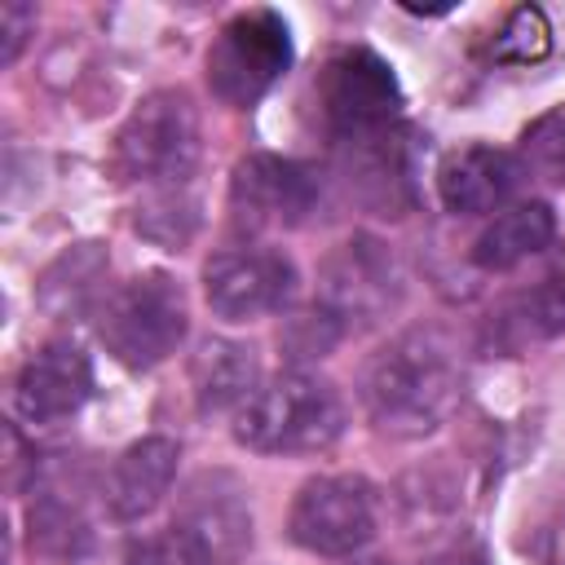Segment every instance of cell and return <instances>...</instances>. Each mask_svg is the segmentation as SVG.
Masks as SVG:
<instances>
[{
	"instance_id": "6da1fadb",
	"label": "cell",
	"mask_w": 565,
	"mask_h": 565,
	"mask_svg": "<svg viewBox=\"0 0 565 565\" xmlns=\"http://www.w3.org/2000/svg\"><path fill=\"white\" fill-rule=\"evenodd\" d=\"M362 406L393 437H424L459 406V358L437 327L393 335L362 371Z\"/></svg>"
},
{
	"instance_id": "7a4b0ae2",
	"label": "cell",
	"mask_w": 565,
	"mask_h": 565,
	"mask_svg": "<svg viewBox=\"0 0 565 565\" xmlns=\"http://www.w3.org/2000/svg\"><path fill=\"white\" fill-rule=\"evenodd\" d=\"M344 433V397L331 380L309 371H282L252 393L234 419V437L260 455L327 450Z\"/></svg>"
},
{
	"instance_id": "3957f363",
	"label": "cell",
	"mask_w": 565,
	"mask_h": 565,
	"mask_svg": "<svg viewBox=\"0 0 565 565\" xmlns=\"http://www.w3.org/2000/svg\"><path fill=\"white\" fill-rule=\"evenodd\" d=\"M97 335L128 371H150L185 340V296L168 274H137L124 282L97 322Z\"/></svg>"
},
{
	"instance_id": "277c9868",
	"label": "cell",
	"mask_w": 565,
	"mask_h": 565,
	"mask_svg": "<svg viewBox=\"0 0 565 565\" xmlns=\"http://www.w3.org/2000/svg\"><path fill=\"white\" fill-rule=\"evenodd\" d=\"M194 159L199 110L177 88L141 97L115 137V172L124 181H181Z\"/></svg>"
},
{
	"instance_id": "5b68a950",
	"label": "cell",
	"mask_w": 565,
	"mask_h": 565,
	"mask_svg": "<svg viewBox=\"0 0 565 565\" xmlns=\"http://www.w3.org/2000/svg\"><path fill=\"white\" fill-rule=\"evenodd\" d=\"M291 66V35L274 9H247L221 26L207 49V84L225 106L260 102Z\"/></svg>"
},
{
	"instance_id": "8992f818",
	"label": "cell",
	"mask_w": 565,
	"mask_h": 565,
	"mask_svg": "<svg viewBox=\"0 0 565 565\" xmlns=\"http://www.w3.org/2000/svg\"><path fill=\"white\" fill-rule=\"evenodd\" d=\"M318 106L335 137L353 141L393 128L402 110V88L388 62H380L371 49H340L318 75Z\"/></svg>"
},
{
	"instance_id": "52a82bcc",
	"label": "cell",
	"mask_w": 565,
	"mask_h": 565,
	"mask_svg": "<svg viewBox=\"0 0 565 565\" xmlns=\"http://www.w3.org/2000/svg\"><path fill=\"white\" fill-rule=\"evenodd\" d=\"M291 539L318 556H353L375 534V503L362 477H313L300 486L287 521Z\"/></svg>"
},
{
	"instance_id": "ba28073f",
	"label": "cell",
	"mask_w": 565,
	"mask_h": 565,
	"mask_svg": "<svg viewBox=\"0 0 565 565\" xmlns=\"http://www.w3.org/2000/svg\"><path fill=\"white\" fill-rule=\"evenodd\" d=\"M402 296V269L393 260V252L380 238H349L340 243L318 278V305L340 322H375L384 309H393Z\"/></svg>"
},
{
	"instance_id": "9c48e42d",
	"label": "cell",
	"mask_w": 565,
	"mask_h": 565,
	"mask_svg": "<svg viewBox=\"0 0 565 565\" xmlns=\"http://www.w3.org/2000/svg\"><path fill=\"white\" fill-rule=\"evenodd\" d=\"M203 291L216 318L252 322L291 300L296 265L274 247H225L203 265Z\"/></svg>"
},
{
	"instance_id": "30bf717a",
	"label": "cell",
	"mask_w": 565,
	"mask_h": 565,
	"mask_svg": "<svg viewBox=\"0 0 565 565\" xmlns=\"http://www.w3.org/2000/svg\"><path fill=\"white\" fill-rule=\"evenodd\" d=\"M313 199H318V177L282 154H247L230 181V212L234 225L247 234L300 225Z\"/></svg>"
},
{
	"instance_id": "8fae6325",
	"label": "cell",
	"mask_w": 565,
	"mask_h": 565,
	"mask_svg": "<svg viewBox=\"0 0 565 565\" xmlns=\"http://www.w3.org/2000/svg\"><path fill=\"white\" fill-rule=\"evenodd\" d=\"M93 393L88 353L71 340H49L26 358L13 384V406L26 424H57L75 415Z\"/></svg>"
},
{
	"instance_id": "7c38bea8",
	"label": "cell",
	"mask_w": 565,
	"mask_h": 565,
	"mask_svg": "<svg viewBox=\"0 0 565 565\" xmlns=\"http://www.w3.org/2000/svg\"><path fill=\"white\" fill-rule=\"evenodd\" d=\"M525 181L516 154L494 146H459L437 168V194L455 216H486L499 212Z\"/></svg>"
},
{
	"instance_id": "4fadbf2b",
	"label": "cell",
	"mask_w": 565,
	"mask_h": 565,
	"mask_svg": "<svg viewBox=\"0 0 565 565\" xmlns=\"http://www.w3.org/2000/svg\"><path fill=\"white\" fill-rule=\"evenodd\" d=\"M177 459H181V450H177L172 437H141V441H132L115 459V468L106 477V508H110V516L115 521H141L146 512H154L159 499L168 494L172 477H177Z\"/></svg>"
},
{
	"instance_id": "5bb4252c",
	"label": "cell",
	"mask_w": 565,
	"mask_h": 565,
	"mask_svg": "<svg viewBox=\"0 0 565 565\" xmlns=\"http://www.w3.org/2000/svg\"><path fill=\"white\" fill-rule=\"evenodd\" d=\"M256 353L238 340H203L194 362H190V380H194V402L203 415H221V411H243L256 393Z\"/></svg>"
},
{
	"instance_id": "9a60e30c",
	"label": "cell",
	"mask_w": 565,
	"mask_h": 565,
	"mask_svg": "<svg viewBox=\"0 0 565 565\" xmlns=\"http://www.w3.org/2000/svg\"><path fill=\"white\" fill-rule=\"evenodd\" d=\"M556 234V221H552V207L547 203H516L508 212H499L472 243V260L481 269H512L530 256H539Z\"/></svg>"
},
{
	"instance_id": "2e32d148",
	"label": "cell",
	"mask_w": 565,
	"mask_h": 565,
	"mask_svg": "<svg viewBox=\"0 0 565 565\" xmlns=\"http://www.w3.org/2000/svg\"><path fill=\"white\" fill-rule=\"evenodd\" d=\"M499 331L508 335L512 349H521L525 340H552L565 331V252L552 260V269L530 291H521L503 309Z\"/></svg>"
},
{
	"instance_id": "e0dca14e",
	"label": "cell",
	"mask_w": 565,
	"mask_h": 565,
	"mask_svg": "<svg viewBox=\"0 0 565 565\" xmlns=\"http://www.w3.org/2000/svg\"><path fill=\"white\" fill-rule=\"evenodd\" d=\"M106 278V256H102V247L97 243H79V247H71V252H62L49 269H44V278H40V305L49 309V313H75V309H84L88 305V296L97 291V282Z\"/></svg>"
},
{
	"instance_id": "ac0fdd59",
	"label": "cell",
	"mask_w": 565,
	"mask_h": 565,
	"mask_svg": "<svg viewBox=\"0 0 565 565\" xmlns=\"http://www.w3.org/2000/svg\"><path fill=\"white\" fill-rule=\"evenodd\" d=\"M353 177L362 185L366 199H375L380 207L397 203V190H406V154L393 141V132H371V137H353Z\"/></svg>"
},
{
	"instance_id": "d6986e66",
	"label": "cell",
	"mask_w": 565,
	"mask_h": 565,
	"mask_svg": "<svg viewBox=\"0 0 565 565\" xmlns=\"http://www.w3.org/2000/svg\"><path fill=\"white\" fill-rule=\"evenodd\" d=\"M199 494V490H194ZM181 525H190L221 561L225 556H238L243 552V543L252 539V516L238 508V499L234 494H199L190 508H185V516H181Z\"/></svg>"
},
{
	"instance_id": "ffe728a7",
	"label": "cell",
	"mask_w": 565,
	"mask_h": 565,
	"mask_svg": "<svg viewBox=\"0 0 565 565\" xmlns=\"http://www.w3.org/2000/svg\"><path fill=\"white\" fill-rule=\"evenodd\" d=\"M128 565H221V556L190 530V525H168L159 534H146L128 547Z\"/></svg>"
},
{
	"instance_id": "44dd1931",
	"label": "cell",
	"mask_w": 565,
	"mask_h": 565,
	"mask_svg": "<svg viewBox=\"0 0 565 565\" xmlns=\"http://www.w3.org/2000/svg\"><path fill=\"white\" fill-rule=\"evenodd\" d=\"M547 49H552V26H547V18H543V9H534V4H521V9H512L508 13V22L499 26V35H494V57L499 62H539V57H547Z\"/></svg>"
},
{
	"instance_id": "7402d4cb",
	"label": "cell",
	"mask_w": 565,
	"mask_h": 565,
	"mask_svg": "<svg viewBox=\"0 0 565 565\" xmlns=\"http://www.w3.org/2000/svg\"><path fill=\"white\" fill-rule=\"evenodd\" d=\"M521 168L547 185L565 181V115H543L521 137Z\"/></svg>"
},
{
	"instance_id": "603a6c76",
	"label": "cell",
	"mask_w": 565,
	"mask_h": 565,
	"mask_svg": "<svg viewBox=\"0 0 565 565\" xmlns=\"http://www.w3.org/2000/svg\"><path fill=\"white\" fill-rule=\"evenodd\" d=\"M31 31H35V9H31V4H22V0L0 4V35H4L0 62H4V66L18 62V53H22V44H26Z\"/></svg>"
},
{
	"instance_id": "cb8c5ba5",
	"label": "cell",
	"mask_w": 565,
	"mask_h": 565,
	"mask_svg": "<svg viewBox=\"0 0 565 565\" xmlns=\"http://www.w3.org/2000/svg\"><path fill=\"white\" fill-rule=\"evenodd\" d=\"M353 565H393V561H353Z\"/></svg>"
}]
</instances>
